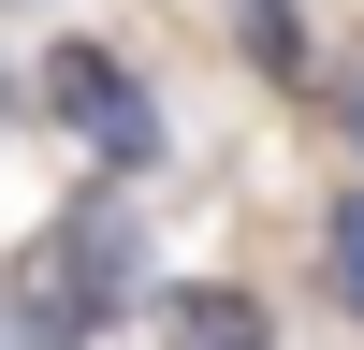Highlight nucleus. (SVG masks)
<instances>
[{
    "instance_id": "423d86ee",
    "label": "nucleus",
    "mask_w": 364,
    "mask_h": 350,
    "mask_svg": "<svg viewBox=\"0 0 364 350\" xmlns=\"http://www.w3.org/2000/svg\"><path fill=\"white\" fill-rule=\"evenodd\" d=\"M0 117H29V73H15V58H0Z\"/></svg>"
},
{
    "instance_id": "39448f33",
    "label": "nucleus",
    "mask_w": 364,
    "mask_h": 350,
    "mask_svg": "<svg viewBox=\"0 0 364 350\" xmlns=\"http://www.w3.org/2000/svg\"><path fill=\"white\" fill-rule=\"evenodd\" d=\"M321 88H336V132H350V161H364V44H350V58H321Z\"/></svg>"
},
{
    "instance_id": "20e7f679",
    "label": "nucleus",
    "mask_w": 364,
    "mask_h": 350,
    "mask_svg": "<svg viewBox=\"0 0 364 350\" xmlns=\"http://www.w3.org/2000/svg\"><path fill=\"white\" fill-rule=\"evenodd\" d=\"M321 292H336V307L364 321V175H350L336 204H321Z\"/></svg>"
},
{
    "instance_id": "7ed1b4c3",
    "label": "nucleus",
    "mask_w": 364,
    "mask_h": 350,
    "mask_svg": "<svg viewBox=\"0 0 364 350\" xmlns=\"http://www.w3.org/2000/svg\"><path fill=\"white\" fill-rule=\"evenodd\" d=\"M161 350H277V321H262L248 277H161Z\"/></svg>"
},
{
    "instance_id": "f257e3e1",
    "label": "nucleus",
    "mask_w": 364,
    "mask_h": 350,
    "mask_svg": "<svg viewBox=\"0 0 364 350\" xmlns=\"http://www.w3.org/2000/svg\"><path fill=\"white\" fill-rule=\"evenodd\" d=\"M132 307H161V248H146L132 175H87L44 233L0 248V350H102Z\"/></svg>"
},
{
    "instance_id": "f03ea898",
    "label": "nucleus",
    "mask_w": 364,
    "mask_h": 350,
    "mask_svg": "<svg viewBox=\"0 0 364 350\" xmlns=\"http://www.w3.org/2000/svg\"><path fill=\"white\" fill-rule=\"evenodd\" d=\"M29 117H44V132L73 146L87 175H132V190L175 161L161 73H146L132 44H102V29H44V58H29Z\"/></svg>"
}]
</instances>
